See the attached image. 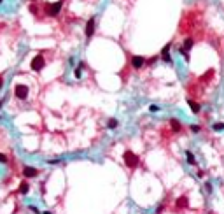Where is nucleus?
<instances>
[{
	"label": "nucleus",
	"mask_w": 224,
	"mask_h": 214,
	"mask_svg": "<svg viewBox=\"0 0 224 214\" xmlns=\"http://www.w3.org/2000/svg\"><path fill=\"white\" fill-rule=\"evenodd\" d=\"M124 163H126L130 168H137V167H138V163H140V158H138L135 153L126 151V153H124Z\"/></svg>",
	"instance_id": "f257e3e1"
},
{
	"label": "nucleus",
	"mask_w": 224,
	"mask_h": 214,
	"mask_svg": "<svg viewBox=\"0 0 224 214\" xmlns=\"http://www.w3.org/2000/svg\"><path fill=\"white\" fill-rule=\"evenodd\" d=\"M61 5H63V0H58V2H54V4H48L46 5V14L48 16H56L61 11Z\"/></svg>",
	"instance_id": "f03ea898"
},
{
	"label": "nucleus",
	"mask_w": 224,
	"mask_h": 214,
	"mask_svg": "<svg viewBox=\"0 0 224 214\" xmlns=\"http://www.w3.org/2000/svg\"><path fill=\"white\" fill-rule=\"evenodd\" d=\"M44 65H46V60H44V56H42V55H37V56L32 60V63H30L32 70H35V72L42 70V69H44Z\"/></svg>",
	"instance_id": "7ed1b4c3"
},
{
	"label": "nucleus",
	"mask_w": 224,
	"mask_h": 214,
	"mask_svg": "<svg viewBox=\"0 0 224 214\" xmlns=\"http://www.w3.org/2000/svg\"><path fill=\"white\" fill-rule=\"evenodd\" d=\"M14 95H16V98H19V100H25V98L28 97V86H26V84H16Z\"/></svg>",
	"instance_id": "20e7f679"
},
{
	"label": "nucleus",
	"mask_w": 224,
	"mask_h": 214,
	"mask_svg": "<svg viewBox=\"0 0 224 214\" xmlns=\"http://www.w3.org/2000/svg\"><path fill=\"white\" fill-rule=\"evenodd\" d=\"M175 207H177V211H181V209H187L189 207V198L187 197H179L177 198V202H175Z\"/></svg>",
	"instance_id": "39448f33"
},
{
	"label": "nucleus",
	"mask_w": 224,
	"mask_h": 214,
	"mask_svg": "<svg viewBox=\"0 0 224 214\" xmlns=\"http://www.w3.org/2000/svg\"><path fill=\"white\" fill-rule=\"evenodd\" d=\"M144 63H145V60H144L142 56H133V58H131V67L135 69V70H140V69L144 67Z\"/></svg>",
	"instance_id": "423d86ee"
},
{
	"label": "nucleus",
	"mask_w": 224,
	"mask_h": 214,
	"mask_svg": "<svg viewBox=\"0 0 224 214\" xmlns=\"http://www.w3.org/2000/svg\"><path fill=\"white\" fill-rule=\"evenodd\" d=\"M95 33V18H89L86 23V37H91Z\"/></svg>",
	"instance_id": "0eeeda50"
},
{
	"label": "nucleus",
	"mask_w": 224,
	"mask_h": 214,
	"mask_svg": "<svg viewBox=\"0 0 224 214\" xmlns=\"http://www.w3.org/2000/svg\"><path fill=\"white\" fill-rule=\"evenodd\" d=\"M37 174H39V170H37L35 167H25V168H23V176H25L26 179H30V177H37Z\"/></svg>",
	"instance_id": "6e6552de"
},
{
	"label": "nucleus",
	"mask_w": 224,
	"mask_h": 214,
	"mask_svg": "<svg viewBox=\"0 0 224 214\" xmlns=\"http://www.w3.org/2000/svg\"><path fill=\"white\" fill-rule=\"evenodd\" d=\"M170 48H172V42H168V44L161 49V56H163V60L165 61H168V63H172V56H170Z\"/></svg>",
	"instance_id": "1a4fd4ad"
},
{
	"label": "nucleus",
	"mask_w": 224,
	"mask_h": 214,
	"mask_svg": "<svg viewBox=\"0 0 224 214\" xmlns=\"http://www.w3.org/2000/svg\"><path fill=\"white\" fill-rule=\"evenodd\" d=\"M187 104H189V107H191V111H193L194 114H198V112H200V104H198V102H194V100H191V98H187Z\"/></svg>",
	"instance_id": "9d476101"
},
{
	"label": "nucleus",
	"mask_w": 224,
	"mask_h": 214,
	"mask_svg": "<svg viewBox=\"0 0 224 214\" xmlns=\"http://www.w3.org/2000/svg\"><path fill=\"white\" fill-rule=\"evenodd\" d=\"M170 125H172V130H173V132H181L182 126H181V123H179V119L172 118V119H170Z\"/></svg>",
	"instance_id": "9b49d317"
},
{
	"label": "nucleus",
	"mask_w": 224,
	"mask_h": 214,
	"mask_svg": "<svg viewBox=\"0 0 224 214\" xmlns=\"http://www.w3.org/2000/svg\"><path fill=\"white\" fill-rule=\"evenodd\" d=\"M28 189H30V184H28L26 181H23V183L19 184V193H21V195H26Z\"/></svg>",
	"instance_id": "f8f14e48"
},
{
	"label": "nucleus",
	"mask_w": 224,
	"mask_h": 214,
	"mask_svg": "<svg viewBox=\"0 0 224 214\" xmlns=\"http://www.w3.org/2000/svg\"><path fill=\"white\" fill-rule=\"evenodd\" d=\"M191 48H193V39H186V40H184V48H181V49H184V51L187 53Z\"/></svg>",
	"instance_id": "ddd939ff"
},
{
	"label": "nucleus",
	"mask_w": 224,
	"mask_h": 214,
	"mask_svg": "<svg viewBox=\"0 0 224 214\" xmlns=\"http://www.w3.org/2000/svg\"><path fill=\"white\" fill-rule=\"evenodd\" d=\"M186 158H187V163H191V165H194V163H196V160H194V156H193V153H191V151H186Z\"/></svg>",
	"instance_id": "4468645a"
},
{
	"label": "nucleus",
	"mask_w": 224,
	"mask_h": 214,
	"mask_svg": "<svg viewBox=\"0 0 224 214\" xmlns=\"http://www.w3.org/2000/svg\"><path fill=\"white\" fill-rule=\"evenodd\" d=\"M107 126L110 128V130H112V128H117V119H109V123H107Z\"/></svg>",
	"instance_id": "2eb2a0df"
},
{
	"label": "nucleus",
	"mask_w": 224,
	"mask_h": 214,
	"mask_svg": "<svg viewBox=\"0 0 224 214\" xmlns=\"http://www.w3.org/2000/svg\"><path fill=\"white\" fill-rule=\"evenodd\" d=\"M82 69H84V65H82V63H81V65H79V67L75 69V77H77V79H79V77L82 76Z\"/></svg>",
	"instance_id": "dca6fc26"
},
{
	"label": "nucleus",
	"mask_w": 224,
	"mask_h": 214,
	"mask_svg": "<svg viewBox=\"0 0 224 214\" xmlns=\"http://www.w3.org/2000/svg\"><path fill=\"white\" fill-rule=\"evenodd\" d=\"M214 130H215V132L224 130V123H215V125H214Z\"/></svg>",
	"instance_id": "f3484780"
},
{
	"label": "nucleus",
	"mask_w": 224,
	"mask_h": 214,
	"mask_svg": "<svg viewBox=\"0 0 224 214\" xmlns=\"http://www.w3.org/2000/svg\"><path fill=\"white\" fill-rule=\"evenodd\" d=\"M0 163H7V156L0 153Z\"/></svg>",
	"instance_id": "a211bd4d"
},
{
	"label": "nucleus",
	"mask_w": 224,
	"mask_h": 214,
	"mask_svg": "<svg viewBox=\"0 0 224 214\" xmlns=\"http://www.w3.org/2000/svg\"><path fill=\"white\" fill-rule=\"evenodd\" d=\"M149 109H151V112H158V111H160V107H158V105H151Z\"/></svg>",
	"instance_id": "6ab92c4d"
},
{
	"label": "nucleus",
	"mask_w": 224,
	"mask_h": 214,
	"mask_svg": "<svg viewBox=\"0 0 224 214\" xmlns=\"http://www.w3.org/2000/svg\"><path fill=\"white\" fill-rule=\"evenodd\" d=\"M191 130H193V132H200V126H198V125H191Z\"/></svg>",
	"instance_id": "aec40b11"
},
{
	"label": "nucleus",
	"mask_w": 224,
	"mask_h": 214,
	"mask_svg": "<svg viewBox=\"0 0 224 214\" xmlns=\"http://www.w3.org/2000/svg\"><path fill=\"white\" fill-rule=\"evenodd\" d=\"M205 188H207V191H212V184H210V183H207Z\"/></svg>",
	"instance_id": "412c9836"
},
{
	"label": "nucleus",
	"mask_w": 224,
	"mask_h": 214,
	"mask_svg": "<svg viewBox=\"0 0 224 214\" xmlns=\"http://www.w3.org/2000/svg\"><path fill=\"white\" fill-rule=\"evenodd\" d=\"M2 84H4V81H2V77H0V88H2Z\"/></svg>",
	"instance_id": "4be33fe9"
},
{
	"label": "nucleus",
	"mask_w": 224,
	"mask_h": 214,
	"mask_svg": "<svg viewBox=\"0 0 224 214\" xmlns=\"http://www.w3.org/2000/svg\"><path fill=\"white\" fill-rule=\"evenodd\" d=\"M2 105H4V100H0V107H2Z\"/></svg>",
	"instance_id": "5701e85b"
},
{
	"label": "nucleus",
	"mask_w": 224,
	"mask_h": 214,
	"mask_svg": "<svg viewBox=\"0 0 224 214\" xmlns=\"http://www.w3.org/2000/svg\"><path fill=\"white\" fill-rule=\"evenodd\" d=\"M44 214H51V212H49V211H44Z\"/></svg>",
	"instance_id": "b1692460"
},
{
	"label": "nucleus",
	"mask_w": 224,
	"mask_h": 214,
	"mask_svg": "<svg viewBox=\"0 0 224 214\" xmlns=\"http://www.w3.org/2000/svg\"><path fill=\"white\" fill-rule=\"evenodd\" d=\"M32 2H37V0H32Z\"/></svg>",
	"instance_id": "393cba45"
},
{
	"label": "nucleus",
	"mask_w": 224,
	"mask_h": 214,
	"mask_svg": "<svg viewBox=\"0 0 224 214\" xmlns=\"http://www.w3.org/2000/svg\"><path fill=\"white\" fill-rule=\"evenodd\" d=\"M0 2H2V0H0Z\"/></svg>",
	"instance_id": "a878e982"
}]
</instances>
